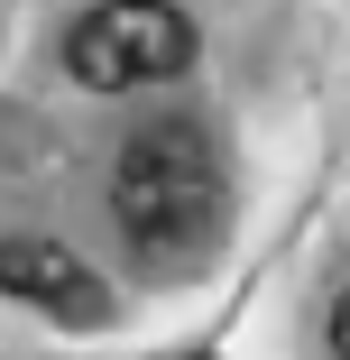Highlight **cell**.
Instances as JSON below:
<instances>
[{
	"instance_id": "6da1fadb",
	"label": "cell",
	"mask_w": 350,
	"mask_h": 360,
	"mask_svg": "<svg viewBox=\"0 0 350 360\" xmlns=\"http://www.w3.org/2000/svg\"><path fill=\"white\" fill-rule=\"evenodd\" d=\"M111 212L129 240L148 250H194L222 222V158L194 120H148L129 129V148L111 167Z\"/></svg>"
},
{
	"instance_id": "7a4b0ae2",
	"label": "cell",
	"mask_w": 350,
	"mask_h": 360,
	"mask_svg": "<svg viewBox=\"0 0 350 360\" xmlns=\"http://www.w3.org/2000/svg\"><path fill=\"white\" fill-rule=\"evenodd\" d=\"M65 65H74V84H93V93L166 84V75L194 65V19L166 10V0H102V10H83V28L65 37Z\"/></svg>"
},
{
	"instance_id": "3957f363",
	"label": "cell",
	"mask_w": 350,
	"mask_h": 360,
	"mask_svg": "<svg viewBox=\"0 0 350 360\" xmlns=\"http://www.w3.org/2000/svg\"><path fill=\"white\" fill-rule=\"evenodd\" d=\"M0 296H19V305L55 314V323H102L111 314V286L46 231H10L0 240Z\"/></svg>"
},
{
	"instance_id": "277c9868",
	"label": "cell",
	"mask_w": 350,
	"mask_h": 360,
	"mask_svg": "<svg viewBox=\"0 0 350 360\" xmlns=\"http://www.w3.org/2000/svg\"><path fill=\"white\" fill-rule=\"evenodd\" d=\"M332 351H341V360H350V296H341V305H332Z\"/></svg>"
}]
</instances>
